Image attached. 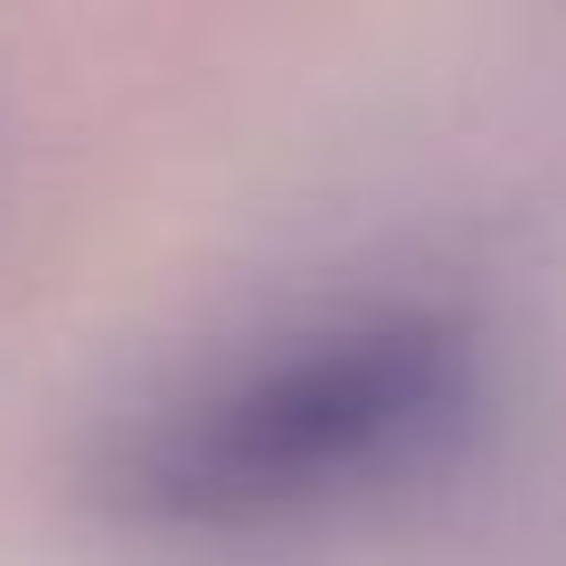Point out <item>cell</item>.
<instances>
[{
  "instance_id": "1",
  "label": "cell",
  "mask_w": 566,
  "mask_h": 566,
  "mask_svg": "<svg viewBox=\"0 0 566 566\" xmlns=\"http://www.w3.org/2000/svg\"><path fill=\"white\" fill-rule=\"evenodd\" d=\"M483 391L475 334L442 308H375L167 391L117 424L101 509L159 533H259L433 467Z\"/></svg>"
}]
</instances>
